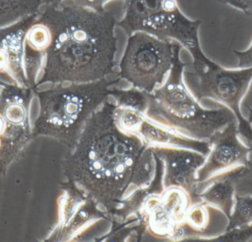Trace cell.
<instances>
[{
    "mask_svg": "<svg viewBox=\"0 0 252 242\" xmlns=\"http://www.w3.org/2000/svg\"><path fill=\"white\" fill-rule=\"evenodd\" d=\"M117 108L105 101L89 118L66 162L68 177L77 191L109 211L121 207L148 146L138 134L120 127Z\"/></svg>",
    "mask_w": 252,
    "mask_h": 242,
    "instance_id": "1",
    "label": "cell"
},
{
    "mask_svg": "<svg viewBox=\"0 0 252 242\" xmlns=\"http://www.w3.org/2000/svg\"><path fill=\"white\" fill-rule=\"evenodd\" d=\"M115 21L107 12L76 5L63 14L53 47L56 78L75 84L105 79L115 66Z\"/></svg>",
    "mask_w": 252,
    "mask_h": 242,
    "instance_id": "2",
    "label": "cell"
},
{
    "mask_svg": "<svg viewBox=\"0 0 252 242\" xmlns=\"http://www.w3.org/2000/svg\"><path fill=\"white\" fill-rule=\"evenodd\" d=\"M183 68L177 59L166 82L148 93L145 115L154 123L181 135L209 140L216 132L237 120L236 117L226 106L216 109L201 107L184 84Z\"/></svg>",
    "mask_w": 252,
    "mask_h": 242,
    "instance_id": "3",
    "label": "cell"
},
{
    "mask_svg": "<svg viewBox=\"0 0 252 242\" xmlns=\"http://www.w3.org/2000/svg\"><path fill=\"white\" fill-rule=\"evenodd\" d=\"M201 21H190L178 7L176 0H126V16L121 27L128 35L143 31L160 38H175L194 59V67L210 65L213 61L201 51L198 41Z\"/></svg>",
    "mask_w": 252,
    "mask_h": 242,
    "instance_id": "4",
    "label": "cell"
},
{
    "mask_svg": "<svg viewBox=\"0 0 252 242\" xmlns=\"http://www.w3.org/2000/svg\"><path fill=\"white\" fill-rule=\"evenodd\" d=\"M112 84L103 79L54 92L47 99L46 122L73 148L89 118L112 95Z\"/></svg>",
    "mask_w": 252,
    "mask_h": 242,
    "instance_id": "5",
    "label": "cell"
},
{
    "mask_svg": "<svg viewBox=\"0 0 252 242\" xmlns=\"http://www.w3.org/2000/svg\"><path fill=\"white\" fill-rule=\"evenodd\" d=\"M179 46L145 32L129 38L121 62V75L132 85L151 93L162 83L179 59Z\"/></svg>",
    "mask_w": 252,
    "mask_h": 242,
    "instance_id": "6",
    "label": "cell"
},
{
    "mask_svg": "<svg viewBox=\"0 0 252 242\" xmlns=\"http://www.w3.org/2000/svg\"><path fill=\"white\" fill-rule=\"evenodd\" d=\"M193 70L187 74L193 97L198 101L213 99L229 108L238 120L240 135L252 147V127L241 111V101L252 81V67L227 69L213 62Z\"/></svg>",
    "mask_w": 252,
    "mask_h": 242,
    "instance_id": "7",
    "label": "cell"
},
{
    "mask_svg": "<svg viewBox=\"0 0 252 242\" xmlns=\"http://www.w3.org/2000/svg\"><path fill=\"white\" fill-rule=\"evenodd\" d=\"M163 167V188H179L189 195L192 205L201 202L198 197L197 172L207 156L189 148L162 145H150Z\"/></svg>",
    "mask_w": 252,
    "mask_h": 242,
    "instance_id": "8",
    "label": "cell"
},
{
    "mask_svg": "<svg viewBox=\"0 0 252 242\" xmlns=\"http://www.w3.org/2000/svg\"><path fill=\"white\" fill-rule=\"evenodd\" d=\"M209 142L211 145L210 153L197 172L198 185L223 171L245 166L252 151V146L240 139L237 120L216 132Z\"/></svg>",
    "mask_w": 252,
    "mask_h": 242,
    "instance_id": "9",
    "label": "cell"
},
{
    "mask_svg": "<svg viewBox=\"0 0 252 242\" xmlns=\"http://www.w3.org/2000/svg\"><path fill=\"white\" fill-rule=\"evenodd\" d=\"M158 204V201H147L148 207L152 209L150 214L149 223L155 232H167L173 228L176 222L185 219L190 204L189 195L179 188H169Z\"/></svg>",
    "mask_w": 252,
    "mask_h": 242,
    "instance_id": "10",
    "label": "cell"
},
{
    "mask_svg": "<svg viewBox=\"0 0 252 242\" xmlns=\"http://www.w3.org/2000/svg\"><path fill=\"white\" fill-rule=\"evenodd\" d=\"M243 166L223 171L212 176L202 183H207L208 186L198 194L201 202L220 210L227 219L232 212L236 195L235 178Z\"/></svg>",
    "mask_w": 252,
    "mask_h": 242,
    "instance_id": "11",
    "label": "cell"
},
{
    "mask_svg": "<svg viewBox=\"0 0 252 242\" xmlns=\"http://www.w3.org/2000/svg\"><path fill=\"white\" fill-rule=\"evenodd\" d=\"M136 134L148 145H162L189 148L208 155L211 148L209 140H200L188 138L167 128H162L154 122L144 119Z\"/></svg>",
    "mask_w": 252,
    "mask_h": 242,
    "instance_id": "12",
    "label": "cell"
},
{
    "mask_svg": "<svg viewBox=\"0 0 252 242\" xmlns=\"http://www.w3.org/2000/svg\"><path fill=\"white\" fill-rule=\"evenodd\" d=\"M213 207L203 202L195 203L188 209L185 219L192 237H204L201 240L210 238L209 230L212 223L211 210Z\"/></svg>",
    "mask_w": 252,
    "mask_h": 242,
    "instance_id": "13",
    "label": "cell"
},
{
    "mask_svg": "<svg viewBox=\"0 0 252 242\" xmlns=\"http://www.w3.org/2000/svg\"><path fill=\"white\" fill-rule=\"evenodd\" d=\"M252 224V195L237 194L226 230Z\"/></svg>",
    "mask_w": 252,
    "mask_h": 242,
    "instance_id": "14",
    "label": "cell"
},
{
    "mask_svg": "<svg viewBox=\"0 0 252 242\" xmlns=\"http://www.w3.org/2000/svg\"><path fill=\"white\" fill-rule=\"evenodd\" d=\"M112 96L115 97L118 106L129 108L145 112L148 106V93L142 90H113Z\"/></svg>",
    "mask_w": 252,
    "mask_h": 242,
    "instance_id": "15",
    "label": "cell"
},
{
    "mask_svg": "<svg viewBox=\"0 0 252 242\" xmlns=\"http://www.w3.org/2000/svg\"><path fill=\"white\" fill-rule=\"evenodd\" d=\"M117 123L120 127L127 132H135L144 121L142 113L129 108L118 106L116 110Z\"/></svg>",
    "mask_w": 252,
    "mask_h": 242,
    "instance_id": "16",
    "label": "cell"
},
{
    "mask_svg": "<svg viewBox=\"0 0 252 242\" xmlns=\"http://www.w3.org/2000/svg\"><path fill=\"white\" fill-rule=\"evenodd\" d=\"M206 241L252 242V224L225 230L222 234L208 239Z\"/></svg>",
    "mask_w": 252,
    "mask_h": 242,
    "instance_id": "17",
    "label": "cell"
},
{
    "mask_svg": "<svg viewBox=\"0 0 252 242\" xmlns=\"http://www.w3.org/2000/svg\"><path fill=\"white\" fill-rule=\"evenodd\" d=\"M235 188L237 194L252 195V151L247 164L235 178Z\"/></svg>",
    "mask_w": 252,
    "mask_h": 242,
    "instance_id": "18",
    "label": "cell"
},
{
    "mask_svg": "<svg viewBox=\"0 0 252 242\" xmlns=\"http://www.w3.org/2000/svg\"><path fill=\"white\" fill-rule=\"evenodd\" d=\"M51 41V34L48 28L43 25L33 27L29 34V42L36 49L45 48Z\"/></svg>",
    "mask_w": 252,
    "mask_h": 242,
    "instance_id": "19",
    "label": "cell"
},
{
    "mask_svg": "<svg viewBox=\"0 0 252 242\" xmlns=\"http://www.w3.org/2000/svg\"><path fill=\"white\" fill-rule=\"evenodd\" d=\"M223 4H229L244 11L252 17V0H216Z\"/></svg>",
    "mask_w": 252,
    "mask_h": 242,
    "instance_id": "20",
    "label": "cell"
},
{
    "mask_svg": "<svg viewBox=\"0 0 252 242\" xmlns=\"http://www.w3.org/2000/svg\"><path fill=\"white\" fill-rule=\"evenodd\" d=\"M234 54L238 58V67L239 68H247L252 67V44L250 48L244 51L233 50Z\"/></svg>",
    "mask_w": 252,
    "mask_h": 242,
    "instance_id": "21",
    "label": "cell"
},
{
    "mask_svg": "<svg viewBox=\"0 0 252 242\" xmlns=\"http://www.w3.org/2000/svg\"><path fill=\"white\" fill-rule=\"evenodd\" d=\"M6 118L13 123H20L25 117L23 108L19 105H12L6 110Z\"/></svg>",
    "mask_w": 252,
    "mask_h": 242,
    "instance_id": "22",
    "label": "cell"
},
{
    "mask_svg": "<svg viewBox=\"0 0 252 242\" xmlns=\"http://www.w3.org/2000/svg\"><path fill=\"white\" fill-rule=\"evenodd\" d=\"M81 5H85L87 7H93L97 9V7H101L103 3L107 0H78Z\"/></svg>",
    "mask_w": 252,
    "mask_h": 242,
    "instance_id": "23",
    "label": "cell"
},
{
    "mask_svg": "<svg viewBox=\"0 0 252 242\" xmlns=\"http://www.w3.org/2000/svg\"><path fill=\"white\" fill-rule=\"evenodd\" d=\"M6 58L5 55L3 52L0 51V68H2L5 65Z\"/></svg>",
    "mask_w": 252,
    "mask_h": 242,
    "instance_id": "24",
    "label": "cell"
},
{
    "mask_svg": "<svg viewBox=\"0 0 252 242\" xmlns=\"http://www.w3.org/2000/svg\"><path fill=\"white\" fill-rule=\"evenodd\" d=\"M249 109V118L248 121L252 127V108L248 107Z\"/></svg>",
    "mask_w": 252,
    "mask_h": 242,
    "instance_id": "25",
    "label": "cell"
},
{
    "mask_svg": "<svg viewBox=\"0 0 252 242\" xmlns=\"http://www.w3.org/2000/svg\"><path fill=\"white\" fill-rule=\"evenodd\" d=\"M2 128H3V121H2V120H1V118H0V131H1V129H2Z\"/></svg>",
    "mask_w": 252,
    "mask_h": 242,
    "instance_id": "26",
    "label": "cell"
},
{
    "mask_svg": "<svg viewBox=\"0 0 252 242\" xmlns=\"http://www.w3.org/2000/svg\"><path fill=\"white\" fill-rule=\"evenodd\" d=\"M250 93H251V94L252 95V87H251V89H250Z\"/></svg>",
    "mask_w": 252,
    "mask_h": 242,
    "instance_id": "27",
    "label": "cell"
}]
</instances>
